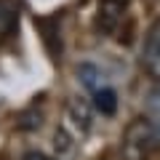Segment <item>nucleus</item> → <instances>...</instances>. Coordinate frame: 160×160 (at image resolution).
<instances>
[{
  "label": "nucleus",
  "instance_id": "f257e3e1",
  "mask_svg": "<svg viewBox=\"0 0 160 160\" xmlns=\"http://www.w3.org/2000/svg\"><path fill=\"white\" fill-rule=\"evenodd\" d=\"M158 139L152 133L147 118H136L128 123L126 133H123V142H120V155L123 160H149L152 152L158 149Z\"/></svg>",
  "mask_w": 160,
  "mask_h": 160
},
{
  "label": "nucleus",
  "instance_id": "f03ea898",
  "mask_svg": "<svg viewBox=\"0 0 160 160\" xmlns=\"http://www.w3.org/2000/svg\"><path fill=\"white\" fill-rule=\"evenodd\" d=\"M139 64L152 80H160V19L149 24L147 35L142 43V53H139Z\"/></svg>",
  "mask_w": 160,
  "mask_h": 160
},
{
  "label": "nucleus",
  "instance_id": "7ed1b4c3",
  "mask_svg": "<svg viewBox=\"0 0 160 160\" xmlns=\"http://www.w3.org/2000/svg\"><path fill=\"white\" fill-rule=\"evenodd\" d=\"M128 3L126 0H99L96 8V32L99 35H115L123 24Z\"/></svg>",
  "mask_w": 160,
  "mask_h": 160
},
{
  "label": "nucleus",
  "instance_id": "20e7f679",
  "mask_svg": "<svg viewBox=\"0 0 160 160\" xmlns=\"http://www.w3.org/2000/svg\"><path fill=\"white\" fill-rule=\"evenodd\" d=\"M67 118L72 120L75 128H80L83 133H88L91 126H93V104H88L86 99H80V96L69 99L67 102Z\"/></svg>",
  "mask_w": 160,
  "mask_h": 160
},
{
  "label": "nucleus",
  "instance_id": "39448f33",
  "mask_svg": "<svg viewBox=\"0 0 160 160\" xmlns=\"http://www.w3.org/2000/svg\"><path fill=\"white\" fill-rule=\"evenodd\" d=\"M78 80H80V86L86 88V91H99V88L109 86V80H107V72H104L99 64L93 62H83L78 64Z\"/></svg>",
  "mask_w": 160,
  "mask_h": 160
},
{
  "label": "nucleus",
  "instance_id": "423d86ee",
  "mask_svg": "<svg viewBox=\"0 0 160 160\" xmlns=\"http://www.w3.org/2000/svg\"><path fill=\"white\" fill-rule=\"evenodd\" d=\"M19 19H22L19 0H0V40L16 32Z\"/></svg>",
  "mask_w": 160,
  "mask_h": 160
},
{
  "label": "nucleus",
  "instance_id": "0eeeda50",
  "mask_svg": "<svg viewBox=\"0 0 160 160\" xmlns=\"http://www.w3.org/2000/svg\"><path fill=\"white\" fill-rule=\"evenodd\" d=\"M93 109H96L99 115H115L118 112V93H115V88H109V86H104V88H99V91H93Z\"/></svg>",
  "mask_w": 160,
  "mask_h": 160
},
{
  "label": "nucleus",
  "instance_id": "6e6552de",
  "mask_svg": "<svg viewBox=\"0 0 160 160\" xmlns=\"http://www.w3.org/2000/svg\"><path fill=\"white\" fill-rule=\"evenodd\" d=\"M144 118L149 120V126H152V133H155V139H158V144H160V86L158 88H152V91L147 93V102H144Z\"/></svg>",
  "mask_w": 160,
  "mask_h": 160
},
{
  "label": "nucleus",
  "instance_id": "1a4fd4ad",
  "mask_svg": "<svg viewBox=\"0 0 160 160\" xmlns=\"http://www.w3.org/2000/svg\"><path fill=\"white\" fill-rule=\"evenodd\" d=\"M40 29H43V40H46L48 51L53 53V56H59L62 53V38H56L59 29H56V19H40Z\"/></svg>",
  "mask_w": 160,
  "mask_h": 160
},
{
  "label": "nucleus",
  "instance_id": "9d476101",
  "mask_svg": "<svg viewBox=\"0 0 160 160\" xmlns=\"http://www.w3.org/2000/svg\"><path fill=\"white\" fill-rule=\"evenodd\" d=\"M16 126L22 128V131H38L40 126H43V112H40L38 107H29V109H22L16 118Z\"/></svg>",
  "mask_w": 160,
  "mask_h": 160
},
{
  "label": "nucleus",
  "instance_id": "9b49d317",
  "mask_svg": "<svg viewBox=\"0 0 160 160\" xmlns=\"http://www.w3.org/2000/svg\"><path fill=\"white\" fill-rule=\"evenodd\" d=\"M53 147H56V152H59V155L72 152V139L67 136V131H62V128L56 131V136H53Z\"/></svg>",
  "mask_w": 160,
  "mask_h": 160
},
{
  "label": "nucleus",
  "instance_id": "f8f14e48",
  "mask_svg": "<svg viewBox=\"0 0 160 160\" xmlns=\"http://www.w3.org/2000/svg\"><path fill=\"white\" fill-rule=\"evenodd\" d=\"M22 160H53V158H48V155L38 152V149H29V152H24V155H22Z\"/></svg>",
  "mask_w": 160,
  "mask_h": 160
}]
</instances>
